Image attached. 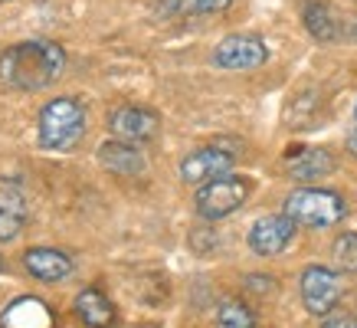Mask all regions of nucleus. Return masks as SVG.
<instances>
[{
	"label": "nucleus",
	"instance_id": "nucleus-1",
	"mask_svg": "<svg viewBox=\"0 0 357 328\" xmlns=\"http://www.w3.org/2000/svg\"><path fill=\"white\" fill-rule=\"evenodd\" d=\"M66 73V50L53 40H23L0 53V86L13 92L50 89Z\"/></svg>",
	"mask_w": 357,
	"mask_h": 328
},
{
	"label": "nucleus",
	"instance_id": "nucleus-2",
	"mask_svg": "<svg viewBox=\"0 0 357 328\" xmlns=\"http://www.w3.org/2000/svg\"><path fill=\"white\" fill-rule=\"evenodd\" d=\"M36 135L46 151H73L86 138V105L73 96L46 102L36 119Z\"/></svg>",
	"mask_w": 357,
	"mask_h": 328
},
{
	"label": "nucleus",
	"instance_id": "nucleus-3",
	"mask_svg": "<svg viewBox=\"0 0 357 328\" xmlns=\"http://www.w3.org/2000/svg\"><path fill=\"white\" fill-rule=\"evenodd\" d=\"M282 214H289L298 227H335L344 220L347 204L337 191L328 187H295L285 197Z\"/></svg>",
	"mask_w": 357,
	"mask_h": 328
},
{
	"label": "nucleus",
	"instance_id": "nucleus-4",
	"mask_svg": "<svg viewBox=\"0 0 357 328\" xmlns=\"http://www.w3.org/2000/svg\"><path fill=\"white\" fill-rule=\"evenodd\" d=\"M252 194V181L243 174H223L210 184L197 187V214L204 220H223L229 217L233 210H239L246 204V197Z\"/></svg>",
	"mask_w": 357,
	"mask_h": 328
},
{
	"label": "nucleus",
	"instance_id": "nucleus-5",
	"mask_svg": "<svg viewBox=\"0 0 357 328\" xmlns=\"http://www.w3.org/2000/svg\"><path fill=\"white\" fill-rule=\"evenodd\" d=\"M266 59H269V46H266V40L252 36V33H233V36H223L213 46V66L233 69V73L259 69Z\"/></svg>",
	"mask_w": 357,
	"mask_h": 328
},
{
	"label": "nucleus",
	"instance_id": "nucleus-6",
	"mask_svg": "<svg viewBox=\"0 0 357 328\" xmlns=\"http://www.w3.org/2000/svg\"><path fill=\"white\" fill-rule=\"evenodd\" d=\"M298 289H302V302L312 315H328L344 295L341 276L328 266H308L298 279Z\"/></svg>",
	"mask_w": 357,
	"mask_h": 328
},
{
	"label": "nucleus",
	"instance_id": "nucleus-7",
	"mask_svg": "<svg viewBox=\"0 0 357 328\" xmlns=\"http://www.w3.org/2000/svg\"><path fill=\"white\" fill-rule=\"evenodd\" d=\"M236 164V154L223 148V144H206V148H197L181 161V181L194 187H204L217 177L229 174Z\"/></svg>",
	"mask_w": 357,
	"mask_h": 328
},
{
	"label": "nucleus",
	"instance_id": "nucleus-8",
	"mask_svg": "<svg viewBox=\"0 0 357 328\" xmlns=\"http://www.w3.org/2000/svg\"><path fill=\"white\" fill-rule=\"evenodd\" d=\"M109 131L121 142L131 144H144L158 138L161 131V115L154 109H144V105H119V109L109 115Z\"/></svg>",
	"mask_w": 357,
	"mask_h": 328
},
{
	"label": "nucleus",
	"instance_id": "nucleus-9",
	"mask_svg": "<svg viewBox=\"0 0 357 328\" xmlns=\"http://www.w3.org/2000/svg\"><path fill=\"white\" fill-rule=\"evenodd\" d=\"M295 230L298 223L289 214H266L249 227V246L259 256H279L295 240Z\"/></svg>",
	"mask_w": 357,
	"mask_h": 328
},
{
	"label": "nucleus",
	"instance_id": "nucleus-10",
	"mask_svg": "<svg viewBox=\"0 0 357 328\" xmlns=\"http://www.w3.org/2000/svg\"><path fill=\"white\" fill-rule=\"evenodd\" d=\"M98 164L119 177H138L148 171V161H144L138 144L121 142V138H112V142L98 144Z\"/></svg>",
	"mask_w": 357,
	"mask_h": 328
},
{
	"label": "nucleus",
	"instance_id": "nucleus-11",
	"mask_svg": "<svg viewBox=\"0 0 357 328\" xmlns=\"http://www.w3.org/2000/svg\"><path fill=\"white\" fill-rule=\"evenodd\" d=\"M23 266L33 279L40 283H59L66 276H73V256L53 246H33L23 253Z\"/></svg>",
	"mask_w": 357,
	"mask_h": 328
},
{
	"label": "nucleus",
	"instance_id": "nucleus-12",
	"mask_svg": "<svg viewBox=\"0 0 357 328\" xmlns=\"http://www.w3.org/2000/svg\"><path fill=\"white\" fill-rule=\"evenodd\" d=\"M285 167L295 181H321V177L335 174V154L328 148H295L285 154Z\"/></svg>",
	"mask_w": 357,
	"mask_h": 328
},
{
	"label": "nucleus",
	"instance_id": "nucleus-13",
	"mask_svg": "<svg viewBox=\"0 0 357 328\" xmlns=\"http://www.w3.org/2000/svg\"><path fill=\"white\" fill-rule=\"evenodd\" d=\"M30 207H26V194L20 184H3L0 187V243L17 240L26 227Z\"/></svg>",
	"mask_w": 357,
	"mask_h": 328
},
{
	"label": "nucleus",
	"instance_id": "nucleus-14",
	"mask_svg": "<svg viewBox=\"0 0 357 328\" xmlns=\"http://www.w3.org/2000/svg\"><path fill=\"white\" fill-rule=\"evenodd\" d=\"M0 328H56V315L46 302L23 295V299H17V302L3 308Z\"/></svg>",
	"mask_w": 357,
	"mask_h": 328
},
{
	"label": "nucleus",
	"instance_id": "nucleus-15",
	"mask_svg": "<svg viewBox=\"0 0 357 328\" xmlns=\"http://www.w3.org/2000/svg\"><path fill=\"white\" fill-rule=\"evenodd\" d=\"M73 308H76L79 322L86 328H109L112 322H115V306H112L98 289H82V292L76 295Z\"/></svg>",
	"mask_w": 357,
	"mask_h": 328
},
{
	"label": "nucleus",
	"instance_id": "nucleus-16",
	"mask_svg": "<svg viewBox=\"0 0 357 328\" xmlns=\"http://www.w3.org/2000/svg\"><path fill=\"white\" fill-rule=\"evenodd\" d=\"M302 20H305V30L312 33L318 43H331L337 40V20L331 7H328L325 0H308L302 7Z\"/></svg>",
	"mask_w": 357,
	"mask_h": 328
},
{
	"label": "nucleus",
	"instance_id": "nucleus-17",
	"mask_svg": "<svg viewBox=\"0 0 357 328\" xmlns=\"http://www.w3.org/2000/svg\"><path fill=\"white\" fill-rule=\"evenodd\" d=\"M233 0H161L154 13L158 17H210L223 13Z\"/></svg>",
	"mask_w": 357,
	"mask_h": 328
},
{
	"label": "nucleus",
	"instance_id": "nucleus-18",
	"mask_svg": "<svg viewBox=\"0 0 357 328\" xmlns=\"http://www.w3.org/2000/svg\"><path fill=\"white\" fill-rule=\"evenodd\" d=\"M217 328H256V315L246 302L239 299H227L217 308Z\"/></svg>",
	"mask_w": 357,
	"mask_h": 328
},
{
	"label": "nucleus",
	"instance_id": "nucleus-19",
	"mask_svg": "<svg viewBox=\"0 0 357 328\" xmlns=\"http://www.w3.org/2000/svg\"><path fill=\"white\" fill-rule=\"evenodd\" d=\"M331 260L337 262L341 273L357 276V233H341L331 246Z\"/></svg>",
	"mask_w": 357,
	"mask_h": 328
},
{
	"label": "nucleus",
	"instance_id": "nucleus-20",
	"mask_svg": "<svg viewBox=\"0 0 357 328\" xmlns=\"http://www.w3.org/2000/svg\"><path fill=\"white\" fill-rule=\"evenodd\" d=\"M246 283H249V289H256V292H269L272 285H275V279H269V276H249Z\"/></svg>",
	"mask_w": 357,
	"mask_h": 328
},
{
	"label": "nucleus",
	"instance_id": "nucleus-21",
	"mask_svg": "<svg viewBox=\"0 0 357 328\" xmlns=\"http://www.w3.org/2000/svg\"><path fill=\"white\" fill-rule=\"evenodd\" d=\"M321 328H357V315H337V318H328Z\"/></svg>",
	"mask_w": 357,
	"mask_h": 328
},
{
	"label": "nucleus",
	"instance_id": "nucleus-22",
	"mask_svg": "<svg viewBox=\"0 0 357 328\" xmlns=\"http://www.w3.org/2000/svg\"><path fill=\"white\" fill-rule=\"evenodd\" d=\"M347 151L357 154V125H354L351 131H347Z\"/></svg>",
	"mask_w": 357,
	"mask_h": 328
},
{
	"label": "nucleus",
	"instance_id": "nucleus-23",
	"mask_svg": "<svg viewBox=\"0 0 357 328\" xmlns=\"http://www.w3.org/2000/svg\"><path fill=\"white\" fill-rule=\"evenodd\" d=\"M0 269H3V260H0Z\"/></svg>",
	"mask_w": 357,
	"mask_h": 328
},
{
	"label": "nucleus",
	"instance_id": "nucleus-24",
	"mask_svg": "<svg viewBox=\"0 0 357 328\" xmlns=\"http://www.w3.org/2000/svg\"><path fill=\"white\" fill-rule=\"evenodd\" d=\"M354 115H357V109H354Z\"/></svg>",
	"mask_w": 357,
	"mask_h": 328
}]
</instances>
